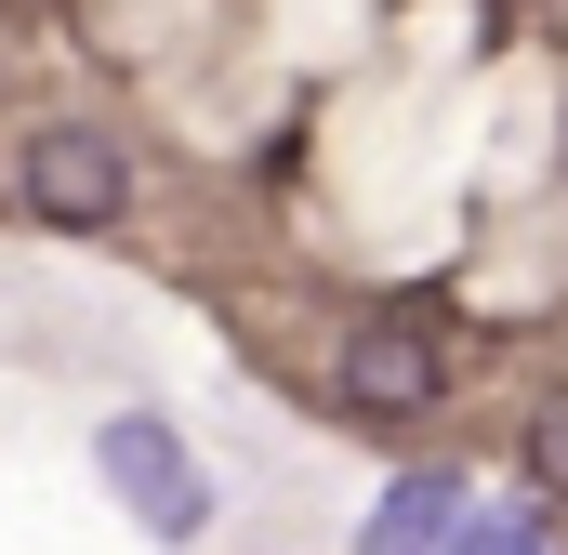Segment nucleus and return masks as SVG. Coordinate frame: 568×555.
I'll return each instance as SVG.
<instances>
[{
  "instance_id": "nucleus-6",
  "label": "nucleus",
  "mask_w": 568,
  "mask_h": 555,
  "mask_svg": "<svg viewBox=\"0 0 568 555\" xmlns=\"http://www.w3.org/2000/svg\"><path fill=\"white\" fill-rule=\"evenodd\" d=\"M449 555H542V543H529L516 516H463V529H449Z\"/></svg>"
},
{
  "instance_id": "nucleus-3",
  "label": "nucleus",
  "mask_w": 568,
  "mask_h": 555,
  "mask_svg": "<svg viewBox=\"0 0 568 555\" xmlns=\"http://www.w3.org/2000/svg\"><path fill=\"white\" fill-rule=\"evenodd\" d=\"M449 397V357H436V331L424 317H371L357 344H344V411H371V423H410Z\"/></svg>"
},
{
  "instance_id": "nucleus-5",
  "label": "nucleus",
  "mask_w": 568,
  "mask_h": 555,
  "mask_svg": "<svg viewBox=\"0 0 568 555\" xmlns=\"http://www.w3.org/2000/svg\"><path fill=\"white\" fill-rule=\"evenodd\" d=\"M516 450H529V490H556V503H568V384L529 411V436H516Z\"/></svg>"
},
{
  "instance_id": "nucleus-1",
  "label": "nucleus",
  "mask_w": 568,
  "mask_h": 555,
  "mask_svg": "<svg viewBox=\"0 0 568 555\" xmlns=\"http://www.w3.org/2000/svg\"><path fill=\"white\" fill-rule=\"evenodd\" d=\"M93 476L120 490V516H133L145 543H199L212 529V476H199V450L159 411H106L93 423Z\"/></svg>"
},
{
  "instance_id": "nucleus-2",
  "label": "nucleus",
  "mask_w": 568,
  "mask_h": 555,
  "mask_svg": "<svg viewBox=\"0 0 568 555\" xmlns=\"http://www.w3.org/2000/svg\"><path fill=\"white\" fill-rule=\"evenodd\" d=\"M13 199L40 225L93 239V225L133 212V159H120V133H93V120H53V133H27V159H13Z\"/></svg>"
},
{
  "instance_id": "nucleus-4",
  "label": "nucleus",
  "mask_w": 568,
  "mask_h": 555,
  "mask_svg": "<svg viewBox=\"0 0 568 555\" xmlns=\"http://www.w3.org/2000/svg\"><path fill=\"white\" fill-rule=\"evenodd\" d=\"M449 529H463V476H397L384 503H371V529H357V555H449Z\"/></svg>"
},
{
  "instance_id": "nucleus-7",
  "label": "nucleus",
  "mask_w": 568,
  "mask_h": 555,
  "mask_svg": "<svg viewBox=\"0 0 568 555\" xmlns=\"http://www.w3.org/2000/svg\"><path fill=\"white\" fill-rule=\"evenodd\" d=\"M0 13H13V0H0Z\"/></svg>"
}]
</instances>
